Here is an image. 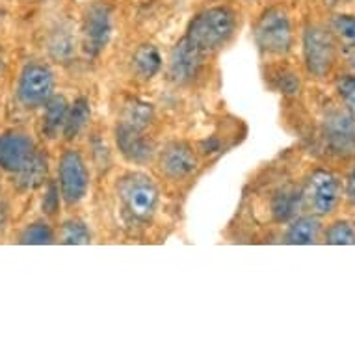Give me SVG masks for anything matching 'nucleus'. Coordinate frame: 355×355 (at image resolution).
Wrapping results in <instances>:
<instances>
[{"instance_id": "1", "label": "nucleus", "mask_w": 355, "mask_h": 355, "mask_svg": "<svg viewBox=\"0 0 355 355\" xmlns=\"http://www.w3.org/2000/svg\"><path fill=\"white\" fill-rule=\"evenodd\" d=\"M239 26L240 15L231 4H212L193 15L184 40L199 53L212 58L234 40Z\"/></svg>"}, {"instance_id": "2", "label": "nucleus", "mask_w": 355, "mask_h": 355, "mask_svg": "<svg viewBox=\"0 0 355 355\" xmlns=\"http://www.w3.org/2000/svg\"><path fill=\"white\" fill-rule=\"evenodd\" d=\"M116 198L127 220L149 223L160 205V190L157 182L144 171H127L117 177Z\"/></svg>"}, {"instance_id": "3", "label": "nucleus", "mask_w": 355, "mask_h": 355, "mask_svg": "<svg viewBox=\"0 0 355 355\" xmlns=\"http://www.w3.org/2000/svg\"><path fill=\"white\" fill-rule=\"evenodd\" d=\"M253 40L264 56H285L294 43L291 15L285 8L270 6L259 15L253 26Z\"/></svg>"}, {"instance_id": "4", "label": "nucleus", "mask_w": 355, "mask_h": 355, "mask_svg": "<svg viewBox=\"0 0 355 355\" xmlns=\"http://www.w3.org/2000/svg\"><path fill=\"white\" fill-rule=\"evenodd\" d=\"M58 190L67 207H78L87 198L89 192V182L92 175L87 168L86 157L82 155L80 149L67 147L58 158Z\"/></svg>"}, {"instance_id": "5", "label": "nucleus", "mask_w": 355, "mask_h": 355, "mask_svg": "<svg viewBox=\"0 0 355 355\" xmlns=\"http://www.w3.org/2000/svg\"><path fill=\"white\" fill-rule=\"evenodd\" d=\"M114 32V12L106 2H92L82 13L80 47L86 56L97 58L105 53Z\"/></svg>"}, {"instance_id": "6", "label": "nucleus", "mask_w": 355, "mask_h": 355, "mask_svg": "<svg viewBox=\"0 0 355 355\" xmlns=\"http://www.w3.org/2000/svg\"><path fill=\"white\" fill-rule=\"evenodd\" d=\"M343 198V187L338 177L327 169H316L309 175L302 188V209L313 216H327L337 209Z\"/></svg>"}, {"instance_id": "7", "label": "nucleus", "mask_w": 355, "mask_h": 355, "mask_svg": "<svg viewBox=\"0 0 355 355\" xmlns=\"http://www.w3.org/2000/svg\"><path fill=\"white\" fill-rule=\"evenodd\" d=\"M54 71L47 64L32 62L23 69L17 82V99L26 110L47 105L54 95Z\"/></svg>"}, {"instance_id": "8", "label": "nucleus", "mask_w": 355, "mask_h": 355, "mask_svg": "<svg viewBox=\"0 0 355 355\" xmlns=\"http://www.w3.org/2000/svg\"><path fill=\"white\" fill-rule=\"evenodd\" d=\"M158 173L168 181H187L199 168V157L190 144L181 140L168 141L157 151Z\"/></svg>"}, {"instance_id": "9", "label": "nucleus", "mask_w": 355, "mask_h": 355, "mask_svg": "<svg viewBox=\"0 0 355 355\" xmlns=\"http://www.w3.org/2000/svg\"><path fill=\"white\" fill-rule=\"evenodd\" d=\"M207 60L209 56L199 53L198 49L182 37L175 43V47L168 56L166 71H168L169 80L175 82L177 86H190L193 82H198L203 75Z\"/></svg>"}, {"instance_id": "10", "label": "nucleus", "mask_w": 355, "mask_h": 355, "mask_svg": "<svg viewBox=\"0 0 355 355\" xmlns=\"http://www.w3.org/2000/svg\"><path fill=\"white\" fill-rule=\"evenodd\" d=\"M303 60L313 76H326L335 62V41L322 26H309L303 34Z\"/></svg>"}, {"instance_id": "11", "label": "nucleus", "mask_w": 355, "mask_h": 355, "mask_svg": "<svg viewBox=\"0 0 355 355\" xmlns=\"http://www.w3.org/2000/svg\"><path fill=\"white\" fill-rule=\"evenodd\" d=\"M114 140L119 155L130 164L146 166L157 157L158 149L155 141L147 136L146 128L132 127L128 123L119 121L114 130Z\"/></svg>"}, {"instance_id": "12", "label": "nucleus", "mask_w": 355, "mask_h": 355, "mask_svg": "<svg viewBox=\"0 0 355 355\" xmlns=\"http://www.w3.org/2000/svg\"><path fill=\"white\" fill-rule=\"evenodd\" d=\"M35 153V141L23 130H8L0 136V168L8 173H21Z\"/></svg>"}, {"instance_id": "13", "label": "nucleus", "mask_w": 355, "mask_h": 355, "mask_svg": "<svg viewBox=\"0 0 355 355\" xmlns=\"http://www.w3.org/2000/svg\"><path fill=\"white\" fill-rule=\"evenodd\" d=\"M324 138L327 147L337 155L348 157L355 153V117L348 112H329L324 119Z\"/></svg>"}, {"instance_id": "14", "label": "nucleus", "mask_w": 355, "mask_h": 355, "mask_svg": "<svg viewBox=\"0 0 355 355\" xmlns=\"http://www.w3.org/2000/svg\"><path fill=\"white\" fill-rule=\"evenodd\" d=\"M302 209V190L294 187H281L270 199V212L277 223H288Z\"/></svg>"}, {"instance_id": "15", "label": "nucleus", "mask_w": 355, "mask_h": 355, "mask_svg": "<svg viewBox=\"0 0 355 355\" xmlns=\"http://www.w3.org/2000/svg\"><path fill=\"white\" fill-rule=\"evenodd\" d=\"M43 123H41V132L47 140H56L64 132L65 117L69 112V103L64 95H53L43 106Z\"/></svg>"}, {"instance_id": "16", "label": "nucleus", "mask_w": 355, "mask_h": 355, "mask_svg": "<svg viewBox=\"0 0 355 355\" xmlns=\"http://www.w3.org/2000/svg\"><path fill=\"white\" fill-rule=\"evenodd\" d=\"M162 54L151 43L140 45L132 54V58H130V69H132L138 80L144 82L155 78L162 69Z\"/></svg>"}, {"instance_id": "17", "label": "nucleus", "mask_w": 355, "mask_h": 355, "mask_svg": "<svg viewBox=\"0 0 355 355\" xmlns=\"http://www.w3.org/2000/svg\"><path fill=\"white\" fill-rule=\"evenodd\" d=\"M89 121H92V103H89L87 97L80 95V97H76L69 105V112H67V117H65L62 136L67 141H75L78 136L86 132Z\"/></svg>"}, {"instance_id": "18", "label": "nucleus", "mask_w": 355, "mask_h": 355, "mask_svg": "<svg viewBox=\"0 0 355 355\" xmlns=\"http://www.w3.org/2000/svg\"><path fill=\"white\" fill-rule=\"evenodd\" d=\"M320 234V221L318 216L307 214L294 218L288 221V229L285 233V242L286 244L294 245H309L315 244L316 239Z\"/></svg>"}, {"instance_id": "19", "label": "nucleus", "mask_w": 355, "mask_h": 355, "mask_svg": "<svg viewBox=\"0 0 355 355\" xmlns=\"http://www.w3.org/2000/svg\"><path fill=\"white\" fill-rule=\"evenodd\" d=\"M49 171V158L43 151L37 149L35 157L30 160L26 168L17 175V184L23 190H34V188L41 187L45 179H47Z\"/></svg>"}, {"instance_id": "20", "label": "nucleus", "mask_w": 355, "mask_h": 355, "mask_svg": "<svg viewBox=\"0 0 355 355\" xmlns=\"http://www.w3.org/2000/svg\"><path fill=\"white\" fill-rule=\"evenodd\" d=\"M60 242L62 244L80 245L92 242V231L87 227V223L80 218H69L62 223L60 229Z\"/></svg>"}, {"instance_id": "21", "label": "nucleus", "mask_w": 355, "mask_h": 355, "mask_svg": "<svg viewBox=\"0 0 355 355\" xmlns=\"http://www.w3.org/2000/svg\"><path fill=\"white\" fill-rule=\"evenodd\" d=\"M56 240V233L51 227V223L47 221H35L30 223L28 227H24V231L19 236L21 244H30V245H45L53 244Z\"/></svg>"}, {"instance_id": "22", "label": "nucleus", "mask_w": 355, "mask_h": 355, "mask_svg": "<svg viewBox=\"0 0 355 355\" xmlns=\"http://www.w3.org/2000/svg\"><path fill=\"white\" fill-rule=\"evenodd\" d=\"M51 53L58 62L67 64L76 53V41L73 40V35L69 34V30H60L56 32L51 41Z\"/></svg>"}, {"instance_id": "23", "label": "nucleus", "mask_w": 355, "mask_h": 355, "mask_svg": "<svg viewBox=\"0 0 355 355\" xmlns=\"http://www.w3.org/2000/svg\"><path fill=\"white\" fill-rule=\"evenodd\" d=\"M121 121L128 123V125H132V127L146 128L147 130V127H149L153 121L151 105L140 103V101L130 103V105H127V108H125V114H123Z\"/></svg>"}, {"instance_id": "24", "label": "nucleus", "mask_w": 355, "mask_h": 355, "mask_svg": "<svg viewBox=\"0 0 355 355\" xmlns=\"http://www.w3.org/2000/svg\"><path fill=\"white\" fill-rule=\"evenodd\" d=\"M331 32L349 49H355V15L338 13L331 21Z\"/></svg>"}, {"instance_id": "25", "label": "nucleus", "mask_w": 355, "mask_h": 355, "mask_svg": "<svg viewBox=\"0 0 355 355\" xmlns=\"http://www.w3.org/2000/svg\"><path fill=\"white\" fill-rule=\"evenodd\" d=\"M326 244L349 245L355 244V225L349 221H335L326 231Z\"/></svg>"}, {"instance_id": "26", "label": "nucleus", "mask_w": 355, "mask_h": 355, "mask_svg": "<svg viewBox=\"0 0 355 355\" xmlns=\"http://www.w3.org/2000/svg\"><path fill=\"white\" fill-rule=\"evenodd\" d=\"M338 95L352 114L355 116V76H344L337 84Z\"/></svg>"}, {"instance_id": "27", "label": "nucleus", "mask_w": 355, "mask_h": 355, "mask_svg": "<svg viewBox=\"0 0 355 355\" xmlns=\"http://www.w3.org/2000/svg\"><path fill=\"white\" fill-rule=\"evenodd\" d=\"M60 190L56 182H49V190L45 193V199H43V212L47 216L56 214V210L60 209Z\"/></svg>"}, {"instance_id": "28", "label": "nucleus", "mask_w": 355, "mask_h": 355, "mask_svg": "<svg viewBox=\"0 0 355 355\" xmlns=\"http://www.w3.org/2000/svg\"><path fill=\"white\" fill-rule=\"evenodd\" d=\"M92 157H94V160L97 157H101L99 160H97V164H95L97 168H103L105 164L110 162V160H108V158H110V153H108V147L105 146V141L99 140V141H94V144H92Z\"/></svg>"}, {"instance_id": "29", "label": "nucleus", "mask_w": 355, "mask_h": 355, "mask_svg": "<svg viewBox=\"0 0 355 355\" xmlns=\"http://www.w3.org/2000/svg\"><path fill=\"white\" fill-rule=\"evenodd\" d=\"M346 198L349 199V203L355 205V169L346 179Z\"/></svg>"}, {"instance_id": "30", "label": "nucleus", "mask_w": 355, "mask_h": 355, "mask_svg": "<svg viewBox=\"0 0 355 355\" xmlns=\"http://www.w3.org/2000/svg\"><path fill=\"white\" fill-rule=\"evenodd\" d=\"M329 4H333V6H337V4H348L349 0H327Z\"/></svg>"}, {"instance_id": "31", "label": "nucleus", "mask_w": 355, "mask_h": 355, "mask_svg": "<svg viewBox=\"0 0 355 355\" xmlns=\"http://www.w3.org/2000/svg\"><path fill=\"white\" fill-rule=\"evenodd\" d=\"M0 71H2V56H0Z\"/></svg>"}, {"instance_id": "32", "label": "nucleus", "mask_w": 355, "mask_h": 355, "mask_svg": "<svg viewBox=\"0 0 355 355\" xmlns=\"http://www.w3.org/2000/svg\"><path fill=\"white\" fill-rule=\"evenodd\" d=\"M250 2H253V0H250Z\"/></svg>"}, {"instance_id": "33", "label": "nucleus", "mask_w": 355, "mask_h": 355, "mask_svg": "<svg viewBox=\"0 0 355 355\" xmlns=\"http://www.w3.org/2000/svg\"><path fill=\"white\" fill-rule=\"evenodd\" d=\"M354 60H355V58H354Z\"/></svg>"}]
</instances>
